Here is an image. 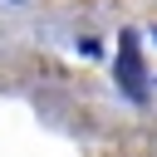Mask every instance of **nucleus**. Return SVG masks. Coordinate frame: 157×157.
I'll return each mask as SVG.
<instances>
[{"instance_id":"f257e3e1","label":"nucleus","mask_w":157,"mask_h":157,"mask_svg":"<svg viewBox=\"0 0 157 157\" xmlns=\"http://www.w3.org/2000/svg\"><path fill=\"white\" fill-rule=\"evenodd\" d=\"M118 83H123L132 98L147 93V74H142V59H137V39H132V34H123V49H118Z\"/></svg>"}]
</instances>
